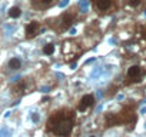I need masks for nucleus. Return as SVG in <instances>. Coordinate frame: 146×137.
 I'll list each match as a JSON object with an SVG mask.
<instances>
[{
	"label": "nucleus",
	"instance_id": "nucleus-4",
	"mask_svg": "<svg viewBox=\"0 0 146 137\" xmlns=\"http://www.w3.org/2000/svg\"><path fill=\"white\" fill-rule=\"evenodd\" d=\"M39 29H40V23H39V22L33 20V22L27 23V26H26V37H27V39L35 37V36L39 33Z\"/></svg>",
	"mask_w": 146,
	"mask_h": 137
},
{
	"label": "nucleus",
	"instance_id": "nucleus-2",
	"mask_svg": "<svg viewBox=\"0 0 146 137\" xmlns=\"http://www.w3.org/2000/svg\"><path fill=\"white\" fill-rule=\"evenodd\" d=\"M95 96L93 94H90V93H88V94H85L82 99H80V101H79V110L80 111H83V110H86V109H90V107H93L95 106Z\"/></svg>",
	"mask_w": 146,
	"mask_h": 137
},
{
	"label": "nucleus",
	"instance_id": "nucleus-1",
	"mask_svg": "<svg viewBox=\"0 0 146 137\" xmlns=\"http://www.w3.org/2000/svg\"><path fill=\"white\" fill-rule=\"evenodd\" d=\"M73 123H75V114H73V111L62 110L52 116V119L49 121V127L54 134L66 137L72 133Z\"/></svg>",
	"mask_w": 146,
	"mask_h": 137
},
{
	"label": "nucleus",
	"instance_id": "nucleus-11",
	"mask_svg": "<svg viewBox=\"0 0 146 137\" xmlns=\"http://www.w3.org/2000/svg\"><path fill=\"white\" fill-rule=\"evenodd\" d=\"M40 2L43 3V5H50V3H53L54 0H40Z\"/></svg>",
	"mask_w": 146,
	"mask_h": 137
},
{
	"label": "nucleus",
	"instance_id": "nucleus-10",
	"mask_svg": "<svg viewBox=\"0 0 146 137\" xmlns=\"http://www.w3.org/2000/svg\"><path fill=\"white\" fill-rule=\"evenodd\" d=\"M127 5L130 7H139L142 5V0H127Z\"/></svg>",
	"mask_w": 146,
	"mask_h": 137
},
{
	"label": "nucleus",
	"instance_id": "nucleus-12",
	"mask_svg": "<svg viewBox=\"0 0 146 137\" xmlns=\"http://www.w3.org/2000/svg\"><path fill=\"white\" fill-rule=\"evenodd\" d=\"M37 120H39V116H37V114H36V116H33V121H37Z\"/></svg>",
	"mask_w": 146,
	"mask_h": 137
},
{
	"label": "nucleus",
	"instance_id": "nucleus-9",
	"mask_svg": "<svg viewBox=\"0 0 146 137\" xmlns=\"http://www.w3.org/2000/svg\"><path fill=\"white\" fill-rule=\"evenodd\" d=\"M54 50H56V47L53 43H47L43 46V54H46V56H52L54 53Z\"/></svg>",
	"mask_w": 146,
	"mask_h": 137
},
{
	"label": "nucleus",
	"instance_id": "nucleus-13",
	"mask_svg": "<svg viewBox=\"0 0 146 137\" xmlns=\"http://www.w3.org/2000/svg\"><path fill=\"white\" fill-rule=\"evenodd\" d=\"M89 137H96V136H89Z\"/></svg>",
	"mask_w": 146,
	"mask_h": 137
},
{
	"label": "nucleus",
	"instance_id": "nucleus-8",
	"mask_svg": "<svg viewBox=\"0 0 146 137\" xmlns=\"http://www.w3.org/2000/svg\"><path fill=\"white\" fill-rule=\"evenodd\" d=\"M72 22H73V17H72L70 13H64V14L60 17V23H62V26H63L64 29L69 27V26L72 24Z\"/></svg>",
	"mask_w": 146,
	"mask_h": 137
},
{
	"label": "nucleus",
	"instance_id": "nucleus-6",
	"mask_svg": "<svg viewBox=\"0 0 146 137\" xmlns=\"http://www.w3.org/2000/svg\"><path fill=\"white\" fill-rule=\"evenodd\" d=\"M7 14H9L10 19H19V17L22 16V9H20L19 6H12V7L9 9Z\"/></svg>",
	"mask_w": 146,
	"mask_h": 137
},
{
	"label": "nucleus",
	"instance_id": "nucleus-7",
	"mask_svg": "<svg viewBox=\"0 0 146 137\" xmlns=\"http://www.w3.org/2000/svg\"><path fill=\"white\" fill-rule=\"evenodd\" d=\"M22 67V60L19 57H12L9 60V68L10 70H19Z\"/></svg>",
	"mask_w": 146,
	"mask_h": 137
},
{
	"label": "nucleus",
	"instance_id": "nucleus-5",
	"mask_svg": "<svg viewBox=\"0 0 146 137\" xmlns=\"http://www.w3.org/2000/svg\"><path fill=\"white\" fill-rule=\"evenodd\" d=\"M96 7L100 12H106L112 7V0H96Z\"/></svg>",
	"mask_w": 146,
	"mask_h": 137
},
{
	"label": "nucleus",
	"instance_id": "nucleus-3",
	"mask_svg": "<svg viewBox=\"0 0 146 137\" xmlns=\"http://www.w3.org/2000/svg\"><path fill=\"white\" fill-rule=\"evenodd\" d=\"M142 73H143V70L139 64H132L126 72V77L130 79V80H137L142 76Z\"/></svg>",
	"mask_w": 146,
	"mask_h": 137
}]
</instances>
